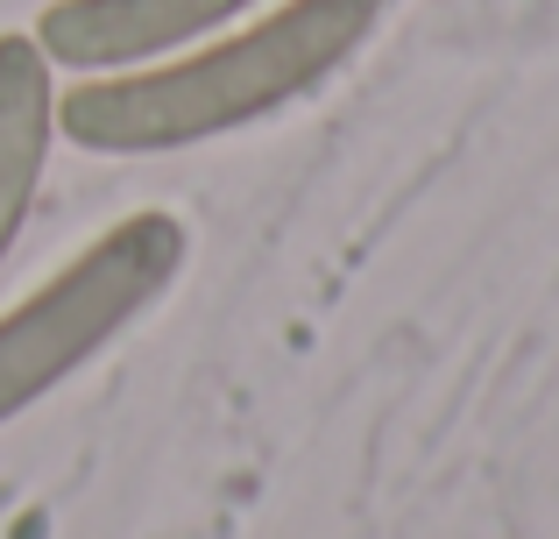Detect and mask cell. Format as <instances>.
<instances>
[{"mask_svg":"<svg viewBox=\"0 0 559 539\" xmlns=\"http://www.w3.org/2000/svg\"><path fill=\"white\" fill-rule=\"evenodd\" d=\"M382 0H290L284 14L255 22L248 36L199 50L170 71L135 79H93L57 99V128L85 150H185L199 136L255 121L284 99L312 93L326 71L355 57V43L376 28Z\"/></svg>","mask_w":559,"mask_h":539,"instance_id":"1","label":"cell"},{"mask_svg":"<svg viewBox=\"0 0 559 539\" xmlns=\"http://www.w3.org/2000/svg\"><path fill=\"white\" fill-rule=\"evenodd\" d=\"M185 263V227L164 213H135L93 249H79L57 284H43L28 305L0 319V419L36 405L50 384H64L93 348H107Z\"/></svg>","mask_w":559,"mask_h":539,"instance_id":"2","label":"cell"},{"mask_svg":"<svg viewBox=\"0 0 559 539\" xmlns=\"http://www.w3.org/2000/svg\"><path fill=\"white\" fill-rule=\"evenodd\" d=\"M248 0H57L36 28V50L57 65H135L170 43L205 36L213 22L241 14Z\"/></svg>","mask_w":559,"mask_h":539,"instance_id":"3","label":"cell"},{"mask_svg":"<svg viewBox=\"0 0 559 539\" xmlns=\"http://www.w3.org/2000/svg\"><path fill=\"white\" fill-rule=\"evenodd\" d=\"M50 57L28 36H0V256H8L14 227L28 213V192L43 178V156H50Z\"/></svg>","mask_w":559,"mask_h":539,"instance_id":"4","label":"cell"}]
</instances>
